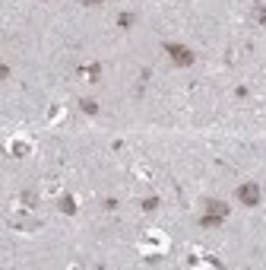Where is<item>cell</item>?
<instances>
[{
    "mask_svg": "<svg viewBox=\"0 0 266 270\" xmlns=\"http://www.w3.org/2000/svg\"><path fill=\"white\" fill-rule=\"evenodd\" d=\"M162 51H165L168 61H171L174 67H181V70L193 67V61H197V54H193L187 45H181V41H165V45H162Z\"/></svg>",
    "mask_w": 266,
    "mask_h": 270,
    "instance_id": "cell-1",
    "label": "cell"
},
{
    "mask_svg": "<svg viewBox=\"0 0 266 270\" xmlns=\"http://www.w3.org/2000/svg\"><path fill=\"white\" fill-rule=\"evenodd\" d=\"M234 197H238V203H244V207H260V184L257 181H244L238 191H234Z\"/></svg>",
    "mask_w": 266,
    "mask_h": 270,
    "instance_id": "cell-2",
    "label": "cell"
},
{
    "mask_svg": "<svg viewBox=\"0 0 266 270\" xmlns=\"http://www.w3.org/2000/svg\"><path fill=\"white\" fill-rule=\"evenodd\" d=\"M203 210H206V213H213V216H228V207L222 200H206L203 203Z\"/></svg>",
    "mask_w": 266,
    "mask_h": 270,
    "instance_id": "cell-3",
    "label": "cell"
},
{
    "mask_svg": "<svg viewBox=\"0 0 266 270\" xmlns=\"http://www.w3.org/2000/svg\"><path fill=\"white\" fill-rule=\"evenodd\" d=\"M57 210H60V213H66V216H73L76 213V197L64 194V197H60V203H57Z\"/></svg>",
    "mask_w": 266,
    "mask_h": 270,
    "instance_id": "cell-4",
    "label": "cell"
},
{
    "mask_svg": "<svg viewBox=\"0 0 266 270\" xmlns=\"http://www.w3.org/2000/svg\"><path fill=\"white\" fill-rule=\"evenodd\" d=\"M222 219H225V216H213V213H203V216H200V226H203V229H219V226H222Z\"/></svg>",
    "mask_w": 266,
    "mask_h": 270,
    "instance_id": "cell-5",
    "label": "cell"
},
{
    "mask_svg": "<svg viewBox=\"0 0 266 270\" xmlns=\"http://www.w3.org/2000/svg\"><path fill=\"white\" fill-rule=\"evenodd\" d=\"M80 108H83V115H99V102L95 99H80Z\"/></svg>",
    "mask_w": 266,
    "mask_h": 270,
    "instance_id": "cell-6",
    "label": "cell"
},
{
    "mask_svg": "<svg viewBox=\"0 0 266 270\" xmlns=\"http://www.w3.org/2000/svg\"><path fill=\"white\" fill-rule=\"evenodd\" d=\"M29 149H32V146H29L26 140H13V146H10V153H13V156H26Z\"/></svg>",
    "mask_w": 266,
    "mask_h": 270,
    "instance_id": "cell-7",
    "label": "cell"
},
{
    "mask_svg": "<svg viewBox=\"0 0 266 270\" xmlns=\"http://www.w3.org/2000/svg\"><path fill=\"white\" fill-rule=\"evenodd\" d=\"M86 76H89L92 83H99V80H101V64H89V67H86Z\"/></svg>",
    "mask_w": 266,
    "mask_h": 270,
    "instance_id": "cell-8",
    "label": "cell"
},
{
    "mask_svg": "<svg viewBox=\"0 0 266 270\" xmlns=\"http://www.w3.org/2000/svg\"><path fill=\"white\" fill-rule=\"evenodd\" d=\"M133 22H136V16H133V13H120L117 16V29H130Z\"/></svg>",
    "mask_w": 266,
    "mask_h": 270,
    "instance_id": "cell-9",
    "label": "cell"
},
{
    "mask_svg": "<svg viewBox=\"0 0 266 270\" xmlns=\"http://www.w3.org/2000/svg\"><path fill=\"white\" fill-rule=\"evenodd\" d=\"M159 197H146V200H143V213H155V210H159Z\"/></svg>",
    "mask_w": 266,
    "mask_h": 270,
    "instance_id": "cell-10",
    "label": "cell"
},
{
    "mask_svg": "<svg viewBox=\"0 0 266 270\" xmlns=\"http://www.w3.org/2000/svg\"><path fill=\"white\" fill-rule=\"evenodd\" d=\"M253 19H257L260 26H266V3H257V7H253Z\"/></svg>",
    "mask_w": 266,
    "mask_h": 270,
    "instance_id": "cell-11",
    "label": "cell"
},
{
    "mask_svg": "<svg viewBox=\"0 0 266 270\" xmlns=\"http://www.w3.org/2000/svg\"><path fill=\"white\" fill-rule=\"evenodd\" d=\"M149 248H162V238L155 235V232H152V235L146 238V242H143V251H149Z\"/></svg>",
    "mask_w": 266,
    "mask_h": 270,
    "instance_id": "cell-12",
    "label": "cell"
},
{
    "mask_svg": "<svg viewBox=\"0 0 266 270\" xmlns=\"http://www.w3.org/2000/svg\"><path fill=\"white\" fill-rule=\"evenodd\" d=\"M99 3H111V0H83V7H99Z\"/></svg>",
    "mask_w": 266,
    "mask_h": 270,
    "instance_id": "cell-13",
    "label": "cell"
},
{
    "mask_svg": "<svg viewBox=\"0 0 266 270\" xmlns=\"http://www.w3.org/2000/svg\"><path fill=\"white\" fill-rule=\"evenodd\" d=\"M41 3H48V0H41Z\"/></svg>",
    "mask_w": 266,
    "mask_h": 270,
    "instance_id": "cell-14",
    "label": "cell"
}]
</instances>
